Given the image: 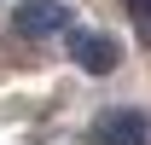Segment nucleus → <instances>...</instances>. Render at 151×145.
<instances>
[{
    "label": "nucleus",
    "mask_w": 151,
    "mask_h": 145,
    "mask_svg": "<svg viewBox=\"0 0 151 145\" xmlns=\"http://www.w3.org/2000/svg\"><path fill=\"white\" fill-rule=\"evenodd\" d=\"M87 145H151V122L139 110H105L87 134Z\"/></svg>",
    "instance_id": "nucleus-1"
},
{
    "label": "nucleus",
    "mask_w": 151,
    "mask_h": 145,
    "mask_svg": "<svg viewBox=\"0 0 151 145\" xmlns=\"http://www.w3.org/2000/svg\"><path fill=\"white\" fill-rule=\"evenodd\" d=\"M12 29L18 35H58V29H70V6L64 0H23L12 12Z\"/></svg>",
    "instance_id": "nucleus-2"
},
{
    "label": "nucleus",
    "mask_w": 151,
    "mask_h": 145,
    "mask_svg": "<svg viewBox=\"0 0 151 145\" xmlns=\"http://www.w3.org/2000/svg\"><path fill=\"white\" fill-rule=\"evenodd\" d=\"M70 58H76L87 75H111L122 52H116L111 35H99V29H76V35H70Z\"/></svg>",
    "instance_id": "nucleus-3"
},
{
    "label": "nucleus",
    "mask_w": 151,
    "mask_h": 145,
    "mask_svg": "<svg viewBox=\"0 0 151 145\" xmlns=\"http://www.w3.org/2000/svg\"><path fill=\"white\" fill-rule=\"evenodd\" d=\"M128 12H134L139 23H151V0H128Z\"/></svg>",
    "instance_id": "nucleus-4"
}]
</instances>
